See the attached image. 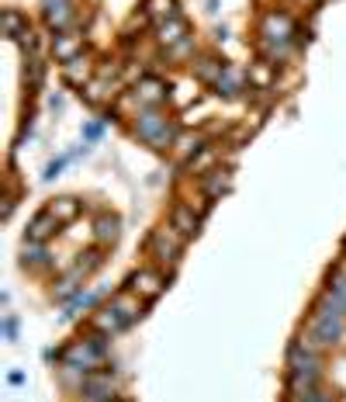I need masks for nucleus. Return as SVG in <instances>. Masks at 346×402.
Masks as SVG:
<instances>
[{"instance_id":"8","label":"nucleus","mask_w":346,"mask_h":402,"mask_svg":"<svg viewBox=\"0 0 346 402\" xmlns=\"http://www.w3.org/2000/svg\"><path fill=\"white\" fill-rule=\"evenodd\" d=\"M56 229H59V218L52 211H38L31 218V225H28V243H45Z\"/></svg>"},{"instance_id":"22","label":"nucleus","mask_w":346,"mask_h":402,"mask_svg":"<svg viewBox=\"0 0 346 402\" xmlns=\"http://www.w3.org/2000/svg\"><path fill=\"white\" fill-rule=\"evenodd\" d=\"M28 260H31V264H42V260H45L42 243H28V246H24V264H28Z\"/></svg>"},{"instance_id":"6","label":"nucleus","mask_w":346,"mask_h":402,"mask_svg":"<svg viewBox=\"0 0 346 402\" xmlns=\"http://www.w3.org/2000/svg\"><path fill=\"white\" fill-rule=\"evenodd\" d=\"M80 392H86V399H93V402L118 399V385L111 382V375H90V378H84Z\"/></svg>"},{"instance_id":"10","label":"nucleus","mask_w":346,"mask_h":402,"mask_svg":"<svg viewBox=\"0 0 346 402\" xmlns=\"http://www.w3.org/2000/svg\"><path fill=\"white\" fill-rule=\"evenodd\" d=\"M163 98H167V87H163L160 80H142V84L135 87V100H139L142 107H156Z\"/></svg>"},{"instance_id":"12","label":"nucleus","mask_w":346,"mask_h":402,"mask_svg":"<svg viewBox=\"0 0 346 402\" xmlns=\"http://www.w3.org/2000/svg\"><path fill=\"white\" fill-rule=\"evenodd\" d=\"M170 225L180 232V236H183V239H187V236H194V232H197V215H194L190 208H183V204H180V208L173 211Z\"/></svg>"},{"instance_id":"24","label":"nucleus","mask_w":346,"mask_h":402,"mask_svg":"<svg viewBox=\"0 0 346 402\" xmlns=\"http://www.w3.org/2000/svg\"><path fill=\"white\" fill-rule=\"evenodd\" d=\"M298 402H333L329 399V396H322V392H315V389H312V392H308V396H301V399Z\"/></svg>"},{"instance_id":"16","label":"nucleus","mask_w":346,"mask_h":402,"mask_svg":"<svg viewBox=\"0 0 346 402\" xmlns=\"http://www.w3.org/2000/svg\"><path fill=\"white\" fill-rule=\"evenodd\" d=\"M225 188H229V170H211V177H204V195L208 198H218Z\"/></svg>"},{"instance_id":"20","label":"nucleus","mask_w":346,"mask_h":402,"mask_svg":"<svg viewBox=\"0 0 346 402\" xmlns=\"http://www.w3.org/2000/svg\"><path fill=\"white\" fill-rule=\"evenodd\" d=\"M222 70H225V66H222V63H215V59H201V63H197V77H201V80H208V84H218Z\"/></svg>"},{"instance_id":"25","label":"nucleus","mask_w":346,"mask_h":402,"mask_svg":"<svg viewBox=\"0 0 346 402\" xmlns=\"http://www.w3.org/2000/svg\"><path fill=\"white\" fill-rule=\"evenodd\" d=\"M63 163H66V160H56V163H49V170H45V177L52 181V177H56V174L63 170Z\"/></svg>"},{"instance_id":"15","label":"nucleus","mask_w":346,"mask_h":402,"mask_svg":"<svg viewBox=\"0 0 346 402\" xmlns=\"http://www.w3.org/2000/svg\"><path fill=\"white\" fill-rule=\"evenodd\" d=\"M24 31H28V24L21 21V14H17V10H3V35L17 42Z\"/></svg>"},{"instance_id":"4","label":"nucleus","mask_w":346,"mask_h":402,"mask_svg":"<svg viewBox=\"0 0 346 402\" xmlns=\"http://www.w3.org/2000/svg\"><path fill=\"white\" fill-rule=\"evenodd\" d=\"M104 357V343L100 340H80V343H73L70 350H63V361L70 364V368H93L97 361Z\"/></svg>"},{"instance_id":"2","label":"nucleus","mask_w":346,"mask_h":402,"mask_svg":"<svg viewBox=\"0 0 346 402\" xmlns=\"http://www.w3.org/2000/svg\"><path fill=\"white\" fill-rule=\"evenodd\" d=\"M135 135H139V139H146V142H153L156 149H167V146L173 142V125L167 121V118H160V111H156V107H146V111L139 114Z\"/></svg>"},{"instance_id":"26","label":"nucleus","mask_w":346,"mask_h":402,"mask_svg":"<svg viewBox=\"0 0 346 402\" xmlns=\"http://www.w3.org/2000/svg\"><path fill=\"white\" fill-rule=\"evenodd\" d=\"M14 326H17V322H14V315H10V319L3 322V336H7V340H14Z\"/></svg>"},{"instance_id":"18","label":"nucleus","mask_w":346,"mask_h":402,"mask_svg":"<svg viewBox=\"0 0 346 402\" xmlns=\"http://www.w3.org/2000/svg\"><path fill=\"white\" fill-rule=\"evenodd\" d=\"M118 225H121V222H118L114 215H104V218L97 222V239H100V243H114V239H118Z\"/></svg>"},{"instance_id":"29","label":"nucleus","mask_w":346,"mask_h":402,"mask_svg":"<svg viewBox=\"0 0 346 402\" xmlns=\"http://www.w3.org/2000/svg\"><path fill=\"white\" fill-rule=\"evenodd\" d=\"M111 402H114V399H111Z\"/></svg>"},{"instance_id":"17","label":"nucleus","mask_w":346,"mask_h":402,"mask_svg":"<svg viewBox=\"0 0 346 402\" xmlns=\"http://www.w3.org/2000/svg\"><path fill=\"white\" fill-rule=\"evenodd\" d=\"M146 10L156 21H170V17H176V0H146Z\"/></svg>"},{"instance_id":"21","label":"nucleus","mask_w":346,"mask_h":402,"mask_svg":"<svg viewBox=\"0 0 346 402\" xmlns=\"http://www.w3.org/2000/svg\"><path fill=\"white\" fill-rule=\"evenodd\" d=\"M24 80H28V87H38V84H42V63H38L35 56L28 59V70H24Z\"/></svg>"},{"instance_id":"3","label":"nucleus","mask_w":346,"mask_h":402,"mask_svg":"<svg viewBox=\"0 0 346 402\" xmlns=\"http://www.w3.org/2000/svg\"><path fill=\"white\" fill-rule=\"evenodd\" d=\"M180 243H183V236L176 232V229H156L153 232V239H149V246H153V257L160 260V264H167L173 267L176 260H180Z\"/></svg>"},{"instance_id":"9","label":"nucleus","mask_w":346,"mask_h":402,"mask_svg":"<svg viewBox=\"0 0 346 402\" xmlns=\"http://www.w3.org/2000/svg\"><path fill=\"white\" fill-rule=\"evenodd\" d=\"M42 14H45L49 28H66V24L73 21L70 0H42Z\"/></svg>"},{"instance_id":"1","label":"nucleus","mask_w":346,"mask_h":402,"mask_svg":"<svg viewBox=\"0 0 346 402\" xmlns=\"http://www.w3.org/2000/svg\"><path fill=\"white\" fill-rule=\"evenodd\" d=\"M139 308H142V305L132 299V295H118L111 305H104V308L97 312L93 326H97V333H118L121 326H128V322L139 315Z\"/></svg>"},{"instance_id":"11","label":"nucleus","mask_w":346,"mask_h":402,"mask_svg":"<svg viewBox=\"0 0 346 402\" xmlns=\"http://www.w3.org/2000/svg\"><path fill=\"white\" fill-rule=\"evenodd\" d=\"M243 80H246V77H243V73H239L236 66H225L215 87H218V94H225V98H236V94L243 91Z\"/></svg>"},{"instance_id":"23","label":"nucleus","mask_w":346,"mask_h":402,"mask_svg":"<svg viewBox=\"0 0 346 402\" xmlns=\"http://www.w3.org/2000/svg\"><path fill=\"white\" fill-rule=\"evenodd\" d=\"M204 142L197 139V135H187V139H180V156H190V153H197Z\"/></svg>"},{"instance_id":"28","label":"nucleus","mask_w":346,"mask_h":402,"mask_svg":"<svg viewBox=\"0 0 346 402\" xmlns=\"http://www.w3.org/2000/svg\"><path fill=\"white\" fill-rule=\"evenodd\" d=\"M266 77H270V70H266V66H260V70H257V84H266Z\"/></svg>"},{"instance_id":"7","label":"nucleus","mask_w":346,"mask_h":402,"mask_svg":"<svg viewBox=\"0 0 346 402\" xmlns=\"http://www.w3.org/2000/svg\"><path fill=\"white\" fill-rule=\"evenodd\" d=\"M52 52H56V59H59V63H70V59H77V56L84 52V35H80V31H66V35H56V42H52Z\"/></svg>"},{"instance_id":"14","label":"nucleus","mask_w":346,"mask_h":402,"mask_svg":"<svg viewBox=\"0 0 346 402\" xmlns=\"http://www.w3.org/2000/svg\"><path fill=\"white\" fill-rule=\"evenodd\" d=\"M63 66H66V80H70V84L80 87V84L90 80V63H86L84 56H77V59H70V63H63Z\"/></svg>"},{"instance_id":"13","label":"nucleus","mask_w":346,"mask_h":402,"mask_svg":"<svg viewBox=\"0 0 346 402\" xmlns=\"http://www.w3.org/2000/svg\"><path fill=\"white\" fill-rule=\"evenodd\" d=\"M183 35H187V24H183L180 17H170V21L160 24V42H163V45H180Z\"/></svg>"},{"instance_id":"27","label":"nucleus","mask_w":346,"mask_h":402,"mask_svg":"<svg viewBox=\"0 0 346 402\" xmlns=\"http://www.w3.org/2000/svg\"><path fill=\"white\" fill-rule=\"evenodd\" d=\"M84 135H86V139H97V135H100V125H97V121H93V125H86Z\"/></svg>"},{"instance_id":"19","label":"nucleus","mask_w":346,"mask_h":402,"mask_svg":"<svg viewBox=\"0 0 346 402\" xmlns=\"http://www.w3.org/2000/svg\"><path fill=\"white\" fill-rule=\"evenodd\" d=\"M49 211H52L59 222H70V218L80 211V201H77V198H59L56 204H52V208H49Z\"/></svg>"},{"instance_id":"5","label":"nucleus","mask_w":346,"mask_h":402,"mask_svg":"<svg viewBox=\"0 0 346 402\" xmlns=\"http://www.w3.org/2000/svg\"><path fill=\"white\" fill-rule=\"evenodd\" d=\"M128 288H132L139 299H156V295L167 288V281H163V274H156V271H139V274L128 278Z\"/></svg>"}]
</instances>
